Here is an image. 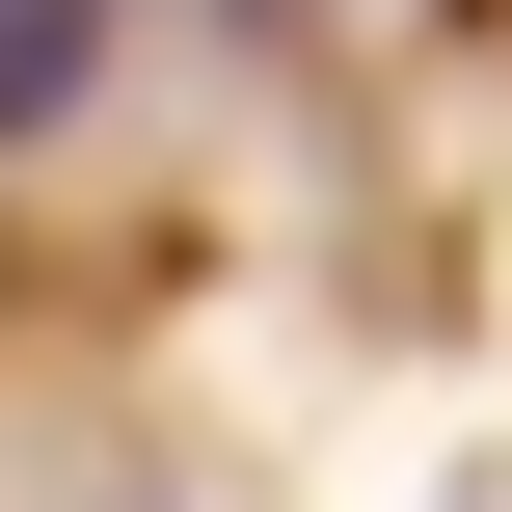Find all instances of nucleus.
Returning a JSON list of instances; mask_svg holds the SVG:
<instances>
[{"label":"nucleus","instance_id":"f257e3e1","mask_svg":"<svg viewBox=\"0 0 512 512\" xmlns=\"http://www.w3.org/2000/svg\"><path fill=\"white\" fill-rule=\"evenodd\" d=\"M81 108V0H0V135H54Z\"/></svg>","mask_w":512,"mask_h":512}]
</instances>
